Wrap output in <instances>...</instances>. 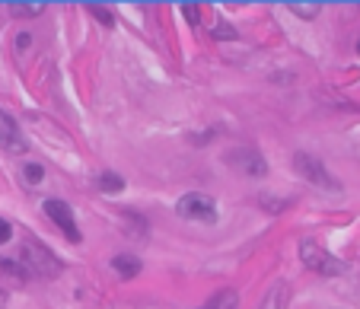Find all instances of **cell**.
Masks as SVG:
<instances>
[{"label": "cell", "mask_w": 360, "mask_h": 309, "mask_svg": "<svg viewBox=\"0 0 360 309\" xmlns=\"http://www.w3.org/2000/svg\"><path fill=\"white\" fill-rule=\"evenodd\" d=\"M300 259L306 268H312L316 275H344L348 271V265H344L341 259H335L332 252H326L319 243H312V239H303L300 243Z\"/></svg>", "instance_id": "1"}, {"label": "cell", "mask_w": 360, "mask_h": 309, "mask_svg": "<svg viewBox=\"0 0 360 309\" xmlns=\"http://www.w3.org/2000/svg\"><path fill=\"white\" fill-rule=\"evenodd\" d=\"M176 210H179V217H185V220H204V223H214V220H217V204H214V198H210V195H201V192H192V195H185V198H179Z\"/></svg>", "instance_id": "2"}, {"label": "cell", "mask_w": 360, "mask_h": 309, "mask_svg": "<svg viewBox=\"0 0 360 309\" xmlns=\"http://www.w3.org/2000/svg\"><path fill=\"white\" fill-rule=\"evenodd\" d=\"M23 261H26V268H32L35 275H42V277H58L61 275V261L54 259L42 243H35V239H26Z\"/></svg>", "instance_id": "3"}, {"label": "cell", "mask_w": 360, "mask_h": 309, "mask_svg": "<svg viewBox=\"0 0 360 309\" xmlns=\"http://www.w3.org/2000/svg\"><path fill=\"white\" fill-rule=\"evenodd\" d=\"M293 166H297V172H300L306 182L319 185V188H338V182L332 176H328V169L322 166V159H316L312 153H293Z\"/></svg>", "instance_id": "4"}, {"label": "cell", "mask_w": 360, "mask_h": 309, "mask_svg": "<svg viewBox=\"0 0 360 309\" xmlns=\"http://www.w3.org/2000/svg\"><path fill=\"white\" fill-rule=\"evenodd\" d=\"M45 214H48V217L61 226V233L68 236L70 243H80V239H83V236H80V226H77L74 210H70V204H68V201L48 198V201H45Z\"/></svg>", "instance_id": "5"}, {"label": "cell", "mask_w": 360, "mask_h": 309, "mask_svg": "<svg viewBox=\"0 0 360 309\" xmlns=\"http://www.w3.org/2000/svg\"><path fill=\"white\" fill-rule=\"evenodd\" d=\"M226 163L236 166L243 176H265L268 172V163L255 147H236V150L226 153Z\"/></svg>", "instance_id": "6"}, {"label": "cell", "mask_w": 360, "mask_h": 309, "mask_svg": "<svg viewBox=\"0 0 360 309\" xmlns=\"http://www.w3.org/2000/svg\"><path fill=\"white\" fill-rule=\"evenodd\" d=\"M287 306H290V284L287 281H274L268 287V293L261 297L259 309H287Z\"/></svg>", "instance_id": "7"}, {"label": "cell", "mask_w": 360, "mask_h": 309, "mask_svg": "<svg viewBox=\"0 0 360 309\" xmlns=\"http://www.w3.org/2000/svg\"><path fill=\"white\" fill-rule=\"evenodd\" d=\"M0 143H3L10 153H23L26 150V141L19 137L17 125H13V118L3 115V112H0Z\"/></svg>", "instance_id": "8"}, {"label": "cell", "mask_w": 360, "mask_h": 309, "mask_svg": "<svg viewBox=\"0 0 360 309\" xmlns=\"http://www.w3.org/2000/svg\"><path fill=\"white\" fill-rule=\"evenodd\" d=\"M112 268H115L118 277H137L143 265L137 255H115V259H112Z\"/></svg>", "instance_id": "9"}, {"label": "cell", "mask_w": 360, "mask_h": 309, "mask_svg": "<svg viewBox=\"0 0 360 309\" xmlns=\"http://www.w3.org/2000/svg\"><path fill=\"white\" fill-rule=\"evenodd\" d=\"M198 309H239V293L236 290H217L204 306Z\"/></svg>", "instance_id": "10"}, {"label": "cell", "mask_w": 360, "mask_h": 309, "mask_svg": "<svg viewBox=\"0 0 360 309\" xmlns=\"http://www.w3.org/2000/svg\"><path fill=\"white\" fill-rule=\"evenodd\" d=\"M96 188L106 195H118V192H125V179L115 176V172H99L96 176Z\"/></svg>", "instance_id": "11"}, {"label": "cell", "mask_w": 360, "mask_h": 309, "mask_svg": "<svg viewBox=\"0 0 360 309\" xmlns=\"http://www.w3.org/2000/svg\"><path fill=\"white\" fill-rule=\"evenodd\" d=\"M287 10H290V13H297L300 19H312V17H319L322 3H319V0H310V3H300V0H287Z\"/></svg>", "instance_id": "12"}, {"label": "cell", "mask_w": 360, "mask_h": 309, "mask_svg": "<svg viewBox=\"0 0 360 309\" xmlns=\"http://www.w3.org/2000/svg\"><path fill=\"white\" fill-rule=\"evenodd\" d=\"M7 10L13 13V17H39L45 10V3H19V0H13V3H7Z\"/></svg>", "instance_id": "13"}, {"label": "cell", "mask_w": 360, "mask_h": 309, "mask_svg": "<svg viewBox=\"0 0 360 309\" xmlns=\"http://www.w3.org/2000/svg\"><path fill=\"white\" fill-rule=\"evenodd\" d=\"M42 176H45L42 163H26V166H23V182L35 185V182H42Z\"/></svg>", "instance_id": "14"}, {"label": "cell", "mask_w": 360, "mask_h": 309, "mask_svg": "<svg viewBox=\"0 0 360 309\" xmlns=\"http://www.w3.org/2000/svg\"><path fill=\"white\" fill-rule=\"evenodd\" d=\"M86 10H90V13H92V17H96V19H99L102 26H112V23H115V17H112V10H109V7H99V3H90V7H86Z\"/></svg>", "instance_id": "15"}, {"label": "cell", "mask_w": 360, "mask_h": 309, "mask_svg": "<svg viewBox=\"0 0 360 309\" xmlns=\"http://www.w3.org/2000/svg\"><path fill=\"white\" fill-rule=\"evenodd\" d=\"M185 13V19H188V23H198V19H201V7H198V3H182V7H179Z\"/></svg>", "instance_id": "16"}, {"label": "cell", "mask_w": 360, "mask_h": 309, "mask_svg": "<svg viewBox=\"0 0 360 309\" xmlns=\"http://www.w3.org/2000/svg\"><path fill=\"white\" fill-rule=\"evenodd\" d=\"M10 236H13V226H10L7 220L0 217V246H3V243H10Z\"/></svg>", "instance_id": "17"}, {"label": "cell", "mask_w": 360, "mask_h": 309, "mask_svg": "<svg viewBox=\"0 0 360 309\" xmlns=\"http://www.w3.org/2000/svg\"><path fill=\"white\" fill-rule=\"evenodd\" d=\"M17 48H19V51H29V48H32V35H29V32H19V35H17Z\"/></svg>", "instance_id": "18"}, {"label": "cell", "mask_w": 360, "mask_h": 309, "mask_svg": "<svg viewBox=\"0 0 360 309\" xmlns=\"http://www.w3.org/2000/svg\"><path fill=\"white\" fill-rule=\"evenodd\" d=\"M261 204H265V208H271V210H281V208H287V201H271L268 195H261Z\"/></svg>", "instance_id": "19"}, {"label": "cell", "mask_w": 360, "mask_h": 309, "mask_svg": "<svg viewBox=\"0 0 360 309\" xmlns=\"http://www.w3.org/2000/svg\"><path fill=\"white\" fill-rule=\"evenodd\" d=\"M217 39H233V29H230V26H217Z\"/></svg>", "instance_id": "20"}, {"label": "cell", "mask_w": 360, "mask_h": 309, "mask_svg": "<svg viewBox=\"0 0 360 309\" xmlns=\"http://www.w3.org/2000/svg\"><path fill=\"white\" fill-rule=\"evenodd\" d=\"M0 306H7V293L0 290Z\"/></svg>", "instance_id": "21"}, {"label": "cell", "mask_w": 360, "mask_h": 309, "mask_svg": "<svg viewBox=\"0 0 360 309\" xmlns=\"http://www.w3.org/2000/svg\"><path fill=\"white\" fill-rule=\"evenodd\" d=\"M357 51H360V42H357Z\"/></svg>", "instance_id": "22"}]
</instances>
